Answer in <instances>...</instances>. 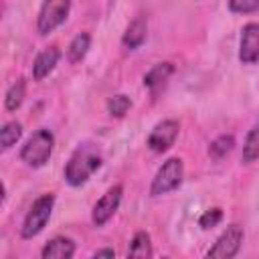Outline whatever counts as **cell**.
I'll return each mask as SVG.
<instances>
[{
	"label": "cell",
	"instance_id": "8992f818",
	"mask_svg": "<svg viewBox=\"0 0 259 259\" xmlns=\"http://www.w3.org/2000/svg\"><path fill=\"white\" fill-rule=\"evenodd\" d=\"M243 227L241 225H229L221 237L214 241V245L206 251V257L210 259H231L239 253L241 249V243H243Z\"/></svg>",
	"mask_w": 259,
	"mask_h": 259
},
{
	"label": "cell",
	"instance_id": "ac0fdd59",
	"mask_svg": "<svg viewBox=\"0 0 259 259\" xmlns=\"http://www.w3.org/2000/svg\"><path fill=\"white\" fill-rule=\"evenodd\" d=\"M22 136V125L18 121H8L2 125L0 130V148L2 150H10Z\"/></svg>",
	"mask_w": 259,
	"mask_h": 259
},
{
	"label": "cell",
	"instance_id": "9c48e42d",
	"mask_svg": "<svg viewBox=\"0 0 259 259\" xmlns=\"http://www.w3.org/2000/svg\"><path fill=\"white\" fill-rule=\"evenodd\" d=\"M239 61L243 65L259 63V22H249L241 30Z\"/></svg>",
	"mask_w": 259,
	"mask_h": 259
},
{
	"label": "cell",
	"instance_id": "30bf717a",
	"mask_svg": "<svg viewBox=\"0 0 259 259\" xmlns=\"http://www.w3.org/2000/svg\"><path fill=\"white\" fill-rule=\"evenodd\" d=\"M59 59H61V51L57 47H49V49L40 51L32 63V79L42 81L45 77H49V73L57 67Z\"/></svg>",
	"mask_w": 259,
	"mask_h": 259
},
{
	"label": "cell",
	"instance_id": "5b68a950",
	"mask_svg": "<svg viewBox=\"0 0 259 259\" xmlns=\"http://www.w3.org/2000/svg\"><path fill=\"white\" fill-rule=\"evenodd\" d=\"M71 12V0H45L38 12L36 30L38 34H49L55 28H59Z\"/></svg>",
	"mask_w": 259,
	"mask_h": 259
},
{
	"label": "cell",
	"instance_id": "603a6c76",
	"mask_svg": "<svg viewBox=\"0 0 259 259\" xmlns=\"http://www.w3.org/2000/svg\"><path fill=\"white\" fill-rule=\"evenodd\" d=\"M93 257H115V251L113 249H101V251H95Z\"/></svg>",
	"mask_w": 259,
	"mask_h": 259
},
{
	"label": "cell",
	"instance_id": "ffe728a7",
	"mask_svg": "<svg viewBox=\"0 0 259 259\" xmlns=\"http://www.w3.org/2000/svg\"><path fill=\"white\" fill-rule=\"evenodd\" d=\"M130 107H132V99L127 95H123V93L113 95L107 101V111H109L111 117H123L130 111Z\"/></svg>",
	"mask_w": 259,
	"mask_h": 259
},
{
	"label": "cell",
	"instance_id": "7a4b0ae2",
	"mask_svg": "<svg viewBox=\"0 0 259 259\" xmlns=\"http://www.w3.org/2000/svg\"><path fill=\"white\" fill-rule=\"evenodd\" d=\"M55 146V136L51 130H36L22 146L20 150V160L30 166V168H40L49 162Z\"/></svg>",
	"mask_w": 259,
	"mask_h": 259
},
{
	"label": "cell",
	"instance_id": "7c38bea8",
	"mask_svg": "<svg viewBox=\"0 0 259 259\" xmlns=\"http://www.w3.org/2000/svg\"><path fill=\"white\" fill-rule=\"evenodd\" d=\"M146 36H148V20H146V16H138V18H134V20L127 24L121 42H123L127 49H138V47L144 45Z\"/></svg>",
	"mask_w": 259,
	"mask_h": 259
},
{
	"label": "cell",
	"instance_id": "277c9868",
	"mask_svg": "<svg viewBox=\"0 0 259 259\" xmlns=\"http://www.w3.org/2000/svg\"><path fill=\"white\" fill-rule=\"evenodd\" d=\"M184 178V164L180 158H168L156 172L152 186H150V194L152 196H160V194H168L172 190H176L182 184Z\"/></svg>",
	"mask_w": 259,
	"mask_h": 259
},
{
	"label": "cell",
	"instance_id": "44dd1931",
	"mask_svg": "<svg viewBox=\"0 0 259 259\" xmlns=\"http://www.w3.org/2000/svg\"><path fill=\"white\" fill-rule=\"evenodd\" d=\"M229 10L235 14H253L259 10V0H229Z\"/></svg>",
	"mask_w": 259,
	"mask_h": 259
},
{
	"label": "cell",
	"instance_id": "9a60e30c",
	"mask_svg": "<svg viewBox=\"0 0 259 259\" xmlns=\"http://www.w3.org/2000/svg\"><path fill=\"white\" fill-rule=\"evenodd\" d=\"M89 47H91V34H89V32H79V34L71 40V45H69V49H67V59H69V63H79V61H83L85 55H87V51H89Z\"/></svg>",
	"mask_w": 259,
	"mask_h": 259
},
{
	"label": "cell",
	"instance_id": "52a82bcc",
	"mask_svg": "<svg viewBox=\"0 0 259 259\" xmlns=\"http://www.w3.org/2000/svg\"><path fill=\"white\" fill-rule=\"evenodd\" d=\"M178 132H180V125H178L176 119H164V121L156 123L154 130L150 132V136H148L150 150L158 152V154L170 150L174 146L176 138H178Z\"/></svg>",
	"mask_w": 259,
	"mask_h": 259
},
{
	"label": "cell",
	"instance_id": "5bb4252c",
	"mask_svg": "<svg viewBox=\"0 0 259 259\" xmlns=\"http://www.w3.org/2000/svg\"><path fill=\"white\" fill-rule=\"evenodd\" d=\"M154 251H152V241H150V235L146 231H138L127 247V257H140V259H148L152 257Z\"/></svg>",
	"mask_w": 259,
	"mask_h": 259
},
{
	"label": "cell",
	"instance_id": "8fae6325",
	"mask_svg": "<svg viewBox=\"0 0 259 259\" xmlns=\"http://www.w3.org/2000/svg\"><path fill=\"white\" fill-rule=\"evenodd\" d=\"M73 255H75V243L69 237H55L40 251L42 259H71Z\"/></svg>",
	"mask_w": 259,
	"mask_h": 259
},
{
	"label": "cell",
	"instance_id": "7402d4cb",
	"mask_svg": "<svg viewBox=\"0 0 259 259\" xmlns=\"http://www.w3.org/2000/svg\"><path fill=\"white\" fill-rule=\"evenodd\" d=\"M221 221H223V210H221L219 206H214V208H208V210L198 219V225H200L202 229H212V227H217Z\"/></svg>",
	"mask_w": 259,
	"mask_h": 259
},
{
	"label": "cell",
	"instance_id": "d6986e66",
	"mask_svg": "<svg viewBox=\"0 0 259 259\" xmlns=\"http://www.w3.org/2000/svg\"><path fill=\"white\" fill-rule=\"evenodd\" d=\"M233 146H235V138L223 134V136H219L217 140L210 142V146H208V156H212L214 160H221V158H225V156L233 150Z\"/></svg>",
	"mask_w": 259,
	"mask_h": 259
},
{
	"label": "cell",
	"instance_id": "2e32d148",
	"mask_svg": "<svg viewBox=\"0 0 259 259\" xmlns=\"http://www.w3.org/2000/svg\"><path fill=\"white\" fill-rule=\"evenodd\" d=\"M241 160H243L245 164H251V162L259 160V121L249 130V134H247V138H245Z\"/></svg>",
	"mask_w": 259,
	"mask_h": 259
},
{
	"label": "cell",
	"instance_id": "ba28073f",
	"mask_svg": "<svg viewBox=\"0 0 259 259\" xmlns=\"http://www.w3.org/2000/svg\"><path fill=\"white\" fill-rule=\"evenodd\" d=\"M121 194H123L121 184H115V186H111V188L95 202L91 219H93V223H95L97 227H103V225L115 214V210L119 208V202H121Z\"/></svg>",
	"mask_w": 259,
	"mask_h": 259
},
{
	"label": "cell",
	"instance_id": "e0dca14e",
	"mask_svg": "<svg viewBox=\"0 0 259 259\" xmlns=\"http://www.w3.org/2000/svg\"><path fill=\"white\" fill-rule=\"evenodd\" d=\"M24 91H26V81L24 79H18L16 83L10 85V89L6 91V97H4V105H6L8 111H16L22 105Z\"/></svg>",
	"mask_w": 259,
	"mask_h": 259
},
{
	"label": "cell",
	"instance_id": "4fadbf2b",
	"mask_svg": "<svg viewBox=\"0 0 259 259\" xmlns=\"http://www.w3.org/2000/svg\"><path fill=\"white\" fill-rule=\"evenodd\" d=\"M172 73H174L172 63H158V65H154V67L144 75V87L156 91V89H160V87L170 79Z\"/></svg>",
	"mask_w": 259,
	"mask_h": 259
},
{
	"label": "cell",
	"instance_id": "3957f363",
	"mask_svg": "<svg viewBox=\"0 0 259 259\" xmlns=\"http://www.w3.org/2000/svg\"><path fill=\"white\" fill-rule=\"evenodd\" d=\"M53 206H55V194H51V192L38 196L32 202V206L26 212L24 223H22V231H20L22 239H32L47 227V223L53 214Z\"/></svg>",
	"mask_w": 259,
	"mask_h": 259
},
{
	"label": "cell",
	"instance_id": "6da1fadb",
	"mask_svg": "<svg viewBox=\"0 0 259 259\" xmlns=\"http://www.w3.org/2000/svg\"><path fill=\"white\" fill-rule=\"evenodd\" d=\"M99 168H101V156H99V152L91 144H83L69 158V162L65 166V180L71 186H81Z\"/></svg>",
	"mask_w": 259,
	"mask_h": 259
}]
</instances>
